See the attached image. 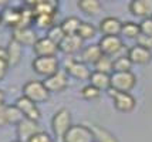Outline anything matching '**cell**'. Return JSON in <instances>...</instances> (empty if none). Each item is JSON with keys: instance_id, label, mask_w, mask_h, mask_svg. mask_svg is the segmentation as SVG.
Returning a JSON list of instances; mask_svg holds the SVG:
<instances>
[{"instance_id": "9", "label": "cell", "mask_w": 152, "mask_h": 142, "mask_svg": "<svg viewBox=\"0 0 152 142\" xmlns=\"http://www.w3.org/2000/svg\"><path fill=\"white\" fill-rule=\"evenodd\" d=\"M14 105L21 111V114L24 115V118L31 119V121H36V122L40 121V118H41V112H40L37 104L33 102L31 100L26 98L24 95H23V97H20V98H17Z\"/></svg>"}, {"instance_id": "2", "label": "cell", "mask_w": 152, "mask_h": 142, "mask_svg": "<svg viewBox=\"0 0 152 142\" xmlns=\"http://www.w3.org/2000/svg\"><path fill=\"white\" fill-rule=\"evenodd\" d=\"M71 127H73V118H71L70 109L60 108L51 119V129H53L54 135L63 139V136L66 135L67 131Z\"/></svg>"}, {"instance_id": "8", "label": "cell", "mask_w": 152, "mask_h": 142, "mask_svg": "<svg viewBox=\"0 0 152 142\" xmlns=\"http://www.w3.org/2000/svg\"><path fill=\"white\" fill-rule=\"evenodd\" d=\"M98 46L104 55L113 57L124 48V43L119 36H102V39L98 41Z\"/></svg>"}, {"instance_id": "14", "label": "cell", "mask_w": 152, "mask_h": 142, "mask_svg": "<svg viewBox=\"0 0 152 142\" xmlns=\"http://www.w3.org/2000/svg\"><path fill=\"white\" fill-rule=\"evenodd\" d=\"M33 10L34 16L39 14H57L58 13V3L54 0H37V1H27L24 3Z\"/></svg>"}, {"instance_id": "33", "label": "cell", "mask_w": 152, "mask_h": 142, "mask_svg": "<svg viewBox=\"0 0 152 142\" xmlns=\"http://www.w3.org/2000/svg\"><path fill=\"white\" fill-rule=\"evenodd\" d=\"M46 37H48V39H50L51 41H54V43L60 44V43H61V40L66 37V34H64V31H63V28H61V26H60V24H56L54 27H51L48 31H47Z\"/></svg>"}, {"instance_id": "35", "label": "cell", "mask_w": 152, "mask_h": 142, "mask_svg": "<svg viewBox=\"0 0 152 142\" xmlns=\"http://www.w3.org/2000/svg\"><path fill=\"white\" fill-rule=\"evenodd\" d=\"M137 44L141 46V47L146 48L152 51V36H145V34H141L138 39H137Z\"/></svg>"}, {"instance_id": "19", "label": "cell", "mask_w": 152, "mask_h": 142, "mask_svg": "<svg viewBox=\"0 0 152 142\" xmlns=\"http://www.w3.org/2000/svg\"><path fill=\"white\" fill-rule=\"evenodd\" d=\"M122 28V21L118 17L108 16L99 21V31L104 36H119Z\"/></svg>"}, {"instance_id": "37", "label": "cell", "mask_w": 152, "mask_h": 142, "mask_svg": "<svg viewBox=\"0 0 152 142\" xmlns=\"http://www.w3.org/2000/svg\"><path fill=\"white\" fill-rule=\"evenodd\" d=\"M9 125L7 122V105H0V128Z\"/></svg>"}, {"instance_id": "28", "label": "cell", "mask_w": 152, "mask_h": 142, "mask_svg": "<svg viewBox=\"0 0 152 142\" xmlns=\"http://www.w3.org/2000/svg\"><path fill=\"white\" fill-rule=\"evenodd\" d=\"M132 66L134 64L128 58V55H121V57H117L114 60L113 70H114V73H129Z\"/></svg>"}, {"instance_id": "40", "label": "cell", "mask_w": 152, "mask_h": 142, "mask_svg": "<svg viewBox=\"0 0 152 142\" xmlns=\"http://www.w3.org/2000/svg\"><path fill=\"white\" fill-rule=\"evenodd\" d=\"M4 102H6V94L3 90H0V105H6Z\"/></svg>"}, {"instance_id": "11", "label": "cell", "mask_w": 152, "mask_h": 142, "mask_svg": "<svg viewBox=\"0 0 152 142\" xmlns=\"http://www.w3.org/2000/svg\"><path fill=\"white\" fill-rule=\"evenodd\" d=\"M44 85L50 92H61L68 87V74L66 71H57L56 74L47 77L44 80Z\"/></svg>"}, {"instance_id": "25", "label": "cell", "mask_w": 152, "mask_h": 142, "mask_svg": "<svg viewBox=\"0 0 152 142\" xmlns=\"http://www.w3.org/2000/svg\"><path fill=\"white\" fill-rule=\"evenodd\" d=\"M56 17H57V14H39V16H34V24H36L37 28L48 31L50 28L57 24Z\"/></svg>"}, {"instance_id": "23", "label": "cell", "mask_w": 152, "mask_h": 142, "mask_svg": "<svg viewBox=\"0 0 152 142\" xmlns=\"http://www.w3.org/2000/svg\"><path fill=\"white\" fill-rule=\"evenodd\" d=\"M7 53H9V66L10 67H16L21 60V54H23V50L21 46L19 43H16L14 40H10L9 46H7Z\"/></svg>"}, {"instance_id": "18", "label": "cell", "mask_w": 152, "mask_h": 142, "mask_svg": "<svg viewBox=\"0 0 152 142\" xmlns=\"http://www.w3.org/2000/svg\"><path fill=\"white\" fill-rule=\"evenodd\" d=\"M20 7H4L1 12H0V24L6 26V27H12L14 28L19 27L20 24Z\"/></svg>"}, {"instance_id": "38", "label": "cell", "mask_w": 152, "mask_h": 142, "mask_svg": "<svg viewBox=\"0 0 152 142\" xmlns=\"http://www.w3.org/2000/svg\"><path fill=\"white\" fill-rule=\"evenodd\" d=\"M7 70H9V64L4 63V61H0V81L6 77Z\"/></svg>"}, {"instance_id": "20", "label": "cell", "mask_w": 152, "mask_h": 142, "mask_svg": "<svg viewBox=\"0 0 152 142\" xmlns=\"http://www.w3.org/2000/svg\"><path fill=\"white\" fill-rule=\"evenodd\" d=\"M90 84L98 88L99 91H108L111 88V75L104 74V73H98V71H93L90 75Z\"/></svg>"}, {"instance_id": "22", "label": "cell", "mask_w": 152, "mask_h": 142, "mask_svg": "<svg viewBox=\"0 0 152 142\" xmlns=\"http://www.w3.org/2000/svg\"><path fill=\"white\" fill-rule=\"evenodd\" d=\"M81 23L83 21L80 20L77 16H68V17H66L64 20L60 23V26H61L66 36H74V34H78Z\"/></svg>"}, {"instance_id": "31", "label": "cell", "mask_w": 152, "mask_h": 142, "mask_svg": "<svg viewBox=\"0 0 152 142\" xmlns=\"http://www.w3.org/2000/svg\"><path fill=\"white\" fill-rule=\"evenodd\" d=\"M97 33V28L94 24L91 23H87V21H83L81 26H80V30H78V36L83 39V40H91L94 36Z\"/></svg>"}, {"instance_id": "24", "label": "cell", "mask_w": 152, "mask_h": 142, "mask_svg": "<svg viewBox=\"0 0 152 142\" xmlns=\"http://www.w3.org/2000/svg\"><path fill=\"white\" fill-rule=\"evenodd\" d=\"M78 7L81 12H84L88 16H98L102 10V4L98 0H80Z\"/></svg>"}, {"instance_id": "6", "label": "cell", "mask_w": 152, "mask_h": 142, "mask_svg": "<svg viewBox=\"0 0 152 142\" xmlns=\"http://www.w3.org/2000/svg\"><path fill=\"white\" fill-rule=\"evenodd\" d=\"M108 95L113 98L114 107L119 112H131L137 105V101H135V98L132 97L131 92H119V91L110 88Z\"/></svg>"}, {"instance_id": "1", "label": "cell", "mask_w": 152, "mask_h": 142, "mask_svg": "<svg viewBox=\"0 0 152 142\" xmlns=\"http://www.w3.org/2000/svg\"><path fill=\"white\" fill-rule=\"evenodd\" d=\"M50 94L51 92L47 90V87L44 85L43 81L31 80V81H27L23 85V95L26 98H28V100H31L33 102H36V104L48 101Z\"/></svg>"}, {"instance_id": "3", "label": "cell", "mask_w": 152, "mask_h": 142, "mask_svg": "<svg viewBox=\"0 0 152 142\" xmlns=\"http://www.w3.org/2000/svg\"><path fill=\"white\" fill-rule=\"evenodd\" d=\"M34 73L43 77H50L60 71V63L57 57H36L31 63Z\"/></svg>"}, {"instance_id": "17", "label": "cell", "mask_w": 152, "mask_h": 142, "mask_svg": "<svg viewBox=\"0 0 152 142\" xmlns=\"http://www.w3.org/2000/svg\"><path fill=\"white\" fill-rule=\"evenodd\" d=\"M128 58L131 60L132 64H138V66H145L149 64L152 60V51L146 50V48L141 47V46H132L131 48H128Z\"/></svg>"}, {"instance_id": "15", "label": "cell", "mask_w": 152, "mask_h": 142, "mask_svg": "<svg viewBox=\"0 0 152 142\" xmlns=\"http://www.w3.org/2000/svg\"><path fill=\"white\" fill-rule=\"evenodd\" d=\"M39 131H40L39 124L36 121L27 119V118H24L23 121H20L16 125V134L19 136V141H23V142H27L34 134H37Z\"/></svg>"}, {"instance_id": "34", "label": "cell", "mask_w": 152, "mask_h": 142, "mask_svg": "<svg viewBox=\"0 0 152 142\" xmlns=\"http://www.w3.org/2000/svg\"><path fill=\"white\" fill-rule=\"evenodd\" d=\"M27 142H54V139L50 134H47L44 131H39L37 134H34Z\"/></svg>"}, {"instance_id": "26", "label": "cell", "mask_w": 152, "mask_h": 142, "mask_svg": "<svg viewBox=\"0 0 152 142\" xmlns=\"http://www.w3.org/2000/svg\"><path fill=\"white\" fill-rule=\"evenodd\" d=\"M121 34L126 37V39H131V40H137L139 36H141V27H139V23L135 21H124L122 23V28H121Z\"/></svg>"}, {"instance_id": "12", "label": "cell", "mask_w": 152, "mask_h": 142, "mask_svg": "<svg viewBox=\"0 0 152 142\" xmlns=\"http://www.w3.org/2000/svg\"><path fill=\"white\" fill-rule=\"evenodd\" d=\"M12 40H14L16 43H19L20 46H30L34 47V44L37 43L39 37L36 30L31 27H23V28H14L13 34H12Z\"/></svg>"}, {"instance_id": "13", "label": "cell", "mask_w": 152, "mask_h": 142, "mask_svg": "<svg viewBox=\"0 0 152 142\" xmlns=\"http://www.w3.org/2000/svg\"><path fill=\"white\" fill-rule=\"evenodd\" d=\"M58 48L61 53L64 54H75L78 51H83L84 48V40L80 37L78 34H74V36H66L61 43L58 44Z\"/></svg>"}, {"instance_id": "42", "label": "cell", "mask_w": 152, "mask_h": 142, "mask_svg": "<svg viewBox=\"0 0 152 142\" xmlns=\"http://www.w3.org/2000/svg\"><path fill=\"white\" fill-rule=\"evenodd\" d=\"M94 142H98V141H94Z\"/></svg>"}, {"instance_id": "5", "label": "cell", "mask_w": 152, "mask_h": 142, "mask_svg": "<svg viewBox=\"0 0 152 142\" xmlns=\"http://www.w3.org/2000/svg\"><path fill=\"white\" fill-rule=\"evenodd\" d=\"M137 85V77L132 71L129 73H113L111 74V88L119 92H129Z\"/></svg>"}, {"instance_id": "36", "label": "cell", "mask_w": 152, "mask_h": 142, "mask_svg": "<svg viewBox=\"0 0 152 142\" xmlns=\"http://www.w3.org/2000/svg\"><path fill=\"white\" fill-rule=\"evenodd\" d=\"M139 27H141V34L152 36V17L151 19H144L139 23Z\"/></svg>"}, {"instance_id": "4", "label": "cell", "mask_w": 152, "mask_h": 142, "mask_svg": "<svg viewBox=\"0 0 152 142\" xmlns=\"http://www.w3.org/2000/svg\"><path fill=\"white\" fill-rule=\"evenodd\" d=\"M95 135L93 129L87 125L77 124L73 125L71 128L67 131V134L63 136V142H94Z\"/></svg>"}, {"instance_id": "10", "label": "cell", "mask_w": 152, "mask_h": 142, "mask_svg": "<svg viewBox=\"0 0 152 142\" xmlns=\"http://www.w3.org/2000/svg\"><path fill=\"white\" fill-rule=\"evenodd\" d=\"M34 54L37 57H57V53L60 51L58 44L51 41L48 37L39 39L33 47Z\"/></svg>"}, {"instance_id": "41", "label": "cell", "mask_w": 152, "mask_h": 142, "mask_svg": "<svg viewBox=\"0 0 152 142\" xmlns=\"http://www.w3.org/2000/svg\"><path fill=\"white\" fill-rule=\"evenodd\" d=\"M12 142H23V141H19V139H16V141H12Z\"/></svg>"}, {"instance_id": "30", "label": "cell", "mask_w": 152, "mask_h": 142, "mask_svg": "<svg viewBox=\"0 0 152 142\" xmlns=\"http://www.w3.org/2000/svg\"><path fill=\"white\" fill-rule=\"evenodd\" d=\"M23 119H24V115L21 114V111L16 105H7V122L10 125H17Z\"/></svg>"}, {"instance_id": "29", "label": "cell", "mask_w": 152, "mask_h": 142, "mask_svg": "<svg viewBox=\"0 0 152 142\" xmlns=\"http://www.w3.org/2000/svg\"><path fill=\"white\" fill-rule=\"evenodd\" d=\"M113 64L114 60H111V57H107V55H102L95 64H94V71H98V73H104V74H113Z\"/></svg>"}, {"instance_id": "27", "label": "cell", "mask_w": 152, "mask_h": 142, "mask_svg": "<svg viewBox=\"0 0 152 142\" xmlns=\"http://www.w3.org/2000/svg\"><path fill=\"white\" fill-rule=\"evenodd\" d=\"M90 128L93 129L94 135H95V141H98V142H118V139H117L110 131H107V129L102 128V127L93 125V127H90Z\"/></svg>"}, {"instance_id": "7", "label": "cell", "mask_w": 152, "mask_h": 142, "mask_svg": "<svg viewBox=\"0 0 152 142\" xmlns=\"http://www.w3.org/2000/svg\"><path fill=\"white\" fill-rule=\"evenodd\" d=\"M66 71L68 77H73L75 80L84 81V80H90V75L93 71H90V68L86 63L83 61H77L74 58H68L66 61Z\"/></svg>"}, {"instance_id": "16", "label": "cell", "mask_w": 152, "mask_h": 142, "mask_svg": "<svg viewBox=\"0 0 152 142\" xmlns=\"http://www.w3.org/2000/svg\"><path fill=\"white\" fill-rule=\"evenodd\" d=\"M128 9L131 14L142 20L152 17V0H132Z\"/></svg>"}, {"instance_id": "32", "label": "cell", "mask_w": 152, "mask_h": 142, "mask_svg": "<svg viewBox=\"0 0 152 142\" xmlns=\"http://www.w3.org/2000/svg\"><path fill=\"white\" fill-rule=\"evenodd\" d=\"M81 97L87 100V101H95V100H98L99 97H101V91H99L98 88H95L94 85L91 84H88L86 87H83L81 90Z\"/></svg>"}, {"instance_id": "39", "label": "cell", "mask_w": 152, "mask_h": 142, "mask_svg": "<svg viewBox=\"0 0 152 142\" xmlns=\"http://www.w3.org/2000/svg\"><path fill=\"white\" fill-rule=\"evenodd\" d=\"M0 61H4L9 64V53L6 47H0ZM10 67V66H9Z\"/></svg>"}, {"instance_id": "21", "label": "cell", "mask_w": 152, "mask_h": 142, "mask_svg": "<svg viewBox=\"0 0 152 142\" xmlns=\"http://www.w3.org/2000/svg\"><path fill=\"white\" fill-rule=\"evenodd\" d=\"M102 55L104 54H102V51H101L98 44H91V46H87V47L83 48V51H81V61L86 63V64H95Z\"/></svg>"}]
</instances>
